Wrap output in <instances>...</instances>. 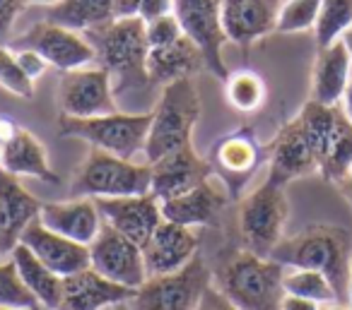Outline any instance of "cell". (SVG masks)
Returning <instances> with one entry per match:
<instances>
[{
    "instance_id": "6da1fadb",
    "label": "cell",
    "mask_w": 352,
    "mask_h": 310,
    "mask_svg": "<svg viewBox=\"0 0 352 310\" xmlns=\"http://www.w3.org/2000/svg\"><path fill=\"white\" fill-rule=\"evenodd\" d=\"M270 257L283 267L321 272L336 289L338 303L350 305L347 303V286L352 274L350 231L331 224H311L304 231L283 238Z\"/></svg>"
},
{
    "instance_id": "7a4b0ae2",
    "label": "cell",
    "mask_w": 352,
    "mask_h": 310,
    "mask_svg": "<svg viewBox=\"0 0 352 310\" xmlns=\"http://www.w3.org/2000/svg\"><path fill=\"white\" fill-rule=\"evenodd\" d=\"M283 276L280 262L241 248L222 257L212 272V286L239 310H280Z\"/></svg>"
},
{
    "instance_id": "3957f363",
    "label": "cell",
    "mask_w": 352,
    "mask_h": 310,
    "mask_svg": "<svg viewBox=\"0 0 352 310\" xmlns=\"http://www.w3.org/2000/svg\"><path fill=\"white\" fill-rule=\"evenodd\" d=\"M97 60L111 75L113 92L121 94L126 89L145 87L150 82L147 75V32L140 17H116L99 29L87 32Z\"/></svg>"
},
{
    "instance_id": "277c9868",
    "label": "cell",
    "mask_w": 352,
    "mask_h": 310,
    "mask_svg": "<svg viewBox=\"0 0 352 310\" xmlns=\"http://www.w3.org/2000/svg\"><path fill=\"white\" fill-rule=\"evenodd\" d=\"M198 118H201V97L193 78L164 84L160 102L152 111V126L142 150L147 164H155L162 156L191 145Z\"/></svg>"
},
{
    "instance_id": "5b68a950",
    "label": "cell",
    "mask_w": 352,
    "mask_h": 310,
    "mask_svg": "<svg viewBox=\"0 0 352 310\" xmlns=\"http://www.w3.org/2000/svg\"><path fill=\"white\" fill-rule=\"evenodd\" d=\"M299 121L316 156L323 180L338 185L352 169V123L340 106H323L309 99L299 111Z\"/></svg>"
},
{
    "instance_id": "8992f818",
    "label": "cell",
    "mask_w": 352,
    "mask_h": 310,
    "mask_svg": "<svg viewBox=\"0 0 352 310\" xmlns=\"http://www.w3.org/2000/svg\"><path fill=\"white\" fill-rule=\"evenodd\" d=\"M152 188V166L135 164L102 150H89L73 176L75 198H133Z\"/></svg>"
},
{
    "instance_id": "52a82bcc",
    "label": "cell",
    "mask_w": 352,
    "mask_h": 310,
    "mask_svg": "<svg viewBox=\"0 0 352 310\" xmlns=\"http://www.w3.org/2000/svg\"><path fill=\"white\" fill-rule=\"evenodd\" d=\"M152 126L150 113H107L94 118H58V132L63 137L85 140L94 150L109 152L121 159H133L145 150L147 132Z\"/></svg>"
},
{
    "instance_id": "ba28073f",
    "label": "cell",
    "mask_w": 352,
    "mask_h": 310,
    "mask_svg": "<svg viewBox=\"0 0 352 310\" xmlns=\"http://www.w3.org/2000/svg\"><path fill=\"white\" fill-rule=\"evenodd\" d=\"M289 217V202L285 188L265 178L263 185L249 193L239 204V233L244 248L261 257H270L283 241Z\"/></svg>"
},
{
    "instance_id": "9c48e42d",
    "label": "cell",
    "mask_w": 352,
    "mask_h": 310,
    "mask_svg": "<svg viewBox=\"0 0 352 310\" xmlns=\"http://www.w3.org/2000/svg\"><path fill=\"white\" fill-rule=\"evenodd\" d=\"M212 281V272L196 255L186 267L171 274L147 276L128 303L131 310H196Z\"/></svg>"
},
{
    "instance_id": "30bf717a",
    "label": "cell",
    "mask_w": 352,
    "mask_h": 310,
    "mask_svg": "<svg viewBox=\"0 0 352 310\" xmlns=\"http://www.w3.org/2000/svg\"><path fill=\"white\" fill-rule=\"evenodd\" d=\"M12 49L36 51L46 63L54 65L60 73L87 68L97 60V51L87 36L63 25H56L51 20L32 25L25 34L12 41Z\"/></svg>"
},
{
    "instance_id": "8fae6325",
    "label": "cell",
    "mask_w": 352,
    "mask_h": 310,
    "mask_svg": "<svg viewBox=\"0 0 352 310\" xmlns=\"http://www.w3.org/2000/svg\"><path fill=\"white\" fill-rule=\"evenodd\" d=\"M174 17L182 25L184 34L203 53L206 68L225 82L230 78V68L222 56L227 36L222 29L220 0H174Z\"/></svg>"
},
{
    "instance_id": "7c38bea8",
    "label": "cell",
    "mask_w": 352,
    "mask_h": 310,
    "mask_svg": "<svg viewBox=\"0 0 352 310\" xmlns=\"http://www.w3.org/2000/svg\"><path fill=\"white\" fill-rule=\"evenodd\" d=\"M58 106L60 116L70 118L116 113L118 108L111 75L102 65H87V68L63 73L58 82Z\"/></svg>"
},
{
    "instance_id": "4fadbf2b",
    "label": "cell",
    "mask_w": 352,
    "mask_h": 310,
    "mask_svg": "<svg viewBox=\"0 0 352 310\" xmlns=\"http://www.w3.org/2000/svg\"><path fill=\"white\" fill-rule=\"evenodd\" d=\"M89 267L107 279L138 291L147 281L145 255L138 243L104 222L102 231L89 243Z\"/></svg>"
},
{
    "instance_id": "5bb4252c",
    "label": "cell",
    "mask_w": 352,
    "mask_h": 310,
    "mask_svg": "<svg viewBox=\"0 0 352 310\" xmlns=\"http://www.w3.org/2000/svg\"><path fill=\"white\" fill-rule=\"evenodd\" d=\"M263 161V147L256 137L254 128L244 126L230 135L220 137L212 147V171H217L230 198H239L241 188L249 183Z\"/></svg>"
},
{
    "instance_id": "9a60e30c",
    "label": "cell",
    "mask_w": 352,
    "mask_h": 310,
    "mask_svg": "<svg viewBox=\"0 0 352 310\" xmlns=\"http://www.w3.org/2000/svg\"><path fill=\"white\" fill-rule=\"evenodd\" d=\"M102 219L118 233L131 238L140 248L147 246L155 228L162 224V204L152 193L133 198H99L94 200Z\"/></svg>"
},
{
    "instance_id": "2e32d148",
    "label": "cell",
    "mask_w": 352,
    "mask_h": 310,
    "mask_svg": "<svg viewBox=\"0 0 352 310\" xmlns=\"http://www.w3.org/2000/svg\"><path fill=\"white\" fill-rule=\"evenodd\" d=\"M268 180L283 185V188L289 180L318 171L316 156H314V150L299 118H292L278 130L275 140L268 147Z\"/></svg>"
},
{
    "instance_id": "e0dca14e",
    "label": "cell",
    "mask_w": 352,
    "mask_h": 310,
    "mask_svg": "<svg viewBox=\"0 0 352 310\" xmlns=\"http://www.w3.org/2000/svg\"><path fill=\"white\" fill-rule=\"evenodd\" d=\"M150 166H152L150 193L160 202H166V200H174L179 195L188 193V190H193L196 185H201L203 180H208L212 176V164L203 159V156H198L193 145L171 152V154L162 156L160 161H155Z\"/></svg>"
},
{
    "instance_id": "ac0fdd59",
    "label": "cell",
    "mask_w": 352,
    "mask_h": 310,
    "mask_svg": "<svg viewBox=\"0 0 352 310\" xmlns=\"http://www.w3.org/2000/svg\"><path fill=\"white\" fill-rule=\"evenodd\" d=\"M198 243L201 241L193 228L162 219L147 246L142 248L147 276L171 274L186 267L198 255Z\"/></svg>"
},
{
    "instance_id": "d6986e66",
    "label": "cell",
    "mask_w": 352,
    "mask_h": 310,
    "mask_svg": "<svg viewBox=\"0 0 352 310\" xmlns=\"http://www.w3.org/2000/svg\"><path fill=\"white\" fill-rule=\"evenodd\" d=\"M280 0H220L222 29L227 41L249 49L275 32Z\"/></svg>"
},
{
    "instance_id": "ffe728a7",
    "label": "cell",
    "mask_w": 352,
    "mask_h": 310,
    "mask_svg": "<svg viewBox=\"0 0 352 310\" xmlns=\"http://www.w3.org/2000/svg\"><path fill=\"white\" fill-rule=\"evenodd\" d=\"M22 246H27L51 272L58 276H70L89 267V246L60 236V233L46 228L39 219L25 228L20 238Z\"/></svg>"
},
{
    "instance_id": "44dd1931",
    "label": "cell",
    "mask_w": 352,
    "mask_h": 310,
    "mask_svg": "<svg viewBox=\"0 0 352 310\" xmlns=\"http://www.w3.org/2000/svg\"><path fill=\"white\" fill-rule=\"evenodd\" d=\"M230 202V193L225 190V183H217V178H208L201 185H196L188 193L179 195L174 200H166L162 204V217L166 222L182 224V226H217L220 212Z\"/></svg>"
},
{
    "instance_id": "7402d4cb",
    "label": "cell",
    "mask_w": 352,
    "mask_h": 310,
    "mask_svg": "<svg viewBox=\"0 0 352 310\" xmlns=\"http://www.w3.org/2000/svg\"><path fill=\"white\" fill-rule=\"evenodd\" d=\"M41 204L20 178L0 169V252L10 255L20 243L25 228L39 219Z\"/></svg>"
},
{
    "instance_id": "603a6c76",
    "label": "cell",
    "mask_w": 352,
    "mask_h": 310,
    "mask_svg": "<svg viewBox=\"0 0 352 310\" xmlns=\"http://www.w3.org/2000/svg\"><path fill=\"white\" fill-rule=\"evenodd\" d=\"M39 222L51 231L60 233L70 241L82 243V246H89L104 226L102 212H99L97 202L92 198L44 202L39 212Z\"/></svg>"
},
{
    "instance_id": "cb8c5ba5",
    "label": "cell",
    "mask_w": 352,
    "mask_h": 310,
    "mask_svg": "<svg viewBox=\"0 0 352 310\" xmlns=\"http://www.w3.org/2000/svg\"><path fill=\"white\" fill-rule=\"evenodd\" d=\"M135 291L107 279L92 267L63 279V305L60 310H107L131 303Z\"/></svg>"
},
{
    "instance_id": "d4e9b609",
    "label": "cell",
    "mask_w": 352,
    "mask_h": 310,
    "mask_svg": "<svg viewBox=\"0 0 352 310\" xmlns=\"http://www.w3.org/2000/svg\"><path fill=\"white\" fill-rule=\"evenodd\" d=\"M352 78V58L345 44H336L318 49L311 70V102L323 106H338L345 97V89Z\"/></svg>"
},
{
    "instance_id": "484cf974",
    "label": "cell",
    "mask_w": 352,
    "mask_h": 310,
    "mask_svg": "<svg viewBox=\"0 0 352 310\" xmlns=\"http://www.w3.org/2000/svg\"><path fill=\"white\" fill-rule=\"evenodd\" d=\"M0 169L12 176H30V178L44 180V183H60V176L51 169L46 147L39 137H34L25 128H12L6 137V147L0 154Z\"/></svg>"
},
{
    "instance_id": "4316f807",
    "label": "cell",
    "mask_w": 352,
    "mask_h": 310,
    "mask_svg": "<svg viewBox=\"0 0 352 310\" xmlns=\"http://www.w3.org/2000/svg\"><path fill=\"white\" fill-rule=\"evenodd\" d=\"M10 260L15 262L22 284L34 296L36 308L60 310V305H63V276L51 272L49 267H46L30 248L22 246V243H17L15 250L10 252Z\"/></svg>"
},
{
    "instance_id": "83f0119b",
    "label": "cell",
    "mask_w": 352,
    "mask_h": 310,
    "mask_svg": "<svg viewBox=\"0 0 352 310\" xmlns=\"http://www.w3.org/2000/svg\"><path fill=\"white\" fill-rule=\"evenodd\" d=\"M203 68H206L203 53L186 34L176 44L164 46V49H150V53H147V75H150V82L157 84L193 78Z\"/></svg>"
},
{
    "instance_id": "f1b7e54d",
    "label": "cell",
    "mask_w": 352,
    "mask_h": 310,
    "mask_svg": "<svg viewBox=\"0 0 352 310\" xmlns=\"http://www.w3.org/2000/svg\"><path fill=\"white\" fill-rule=\"evenodd\" d=\"M46 20L75 32H92L116 20V0H58Z\"/></svg>"
},
{
    "instance_id": "f546056e",
    "label": "cell",
    "mask_w": 352,
    "mask_h": 310,
    "mask_svg": "<svg viewBox=\"0 0 352 310\" xmlns=\"http://www.w3.org/2000/svg\"><path fill=\"white\" fill-rule=\"evenodd\" d=\"M352 27V0H323L318 10L316 25H314V39L316 49L336 44L342 39Z\"/></svg>"
},
{
    "instance_id": "4dcf8cb0",
    "label": "cell",
    "mask_w": 352,
    "mask_h": 310,
    "mask_svg": "<svg viewBox=\"0 0 352 310\" xmlns=\"http://www.w3.org/2000/svg\"><path fill=\"white\" fill-rule=\"evenodd\" d=\"M225 97L232 108L241 113H254L265 102V82L254 70H236L225 80Z\"/></svg>"
},
{
    "instance_id": "1f68e13d",
    "label": "cell",
    "mask_w": 352,
    "mask_h": 310,
    "mask_svg": "<svg viewBox=\"0 0 352 310\" xmlns=\"http://www.w3.org/2000/svg\"><path fill=\"white\" fill-rule=\"evenodd\" d=\"M283 291L287 296H297V298H307L314 303H338V296L333 284L314 270H297L289 267L283 276Z\"/></svg>"
},
{
    "instance_id": "d6a6232c",
    "label": "cell",
    "mask_w": 352,
    "mask_h": 310,
    "mask_svg": "<svg viewBox=\"0 0 352 310\" xmlns=\"http://www.w3.org/2000/svg\"><path fill=\"white\" fill-rule=\"evenodd\" d=\"M321 3L323 0H285L278 10L275 32H280V34H297V32L314 29Z\"/></svg>"
},
{
    "instance_id": "836d02e7",
    "label": "cell",
    "mask_w": 352,
    "mask_h": 310,
    "mask_svg": "<svg viewBox=\"0 0 352 310\" xmlns=\"http://www.w3.org/2000/svg\"><path fill=\"white\" fill-rule=\"evenodd\" d=\"M0 305H12V308L36 310L34 296L22 284L17 267L12 260H0Z\"/></svg>"
},
{
    "instance_id": "e575fe53",
    "label": "cell",
    "mask_w": 352,
    "mask_h": 310,
    "mask_svg": "<svg viewBox=\"0 0 352 310\" xmlns=\"http://www.w3.org/2000/svg\"><path fill=\"white\" fill-rule=\"evenodd\" d=\"M0 87L20 99L34 97V82L22 73L15 51L6 49V46H0Z\"/></svg>"
},
{
    "instance_id": "d590c367",
    "label": "cell",
    "mask_w": 352,
    "mask_h": 310,
    "mask_svg": "<svg viewBox=\"0 0 352 310\" xmlns=\"http://www.w3.org/2000/svg\"><path fill=\"white\" fill-rule=\"evenodd\" d=\"M145 32H147V46L150 49H164V46H171L184 36V29L179 25V20L171 15H164L160 20L145 22Z\"/></svg>"
},
{
    "instance_id": "8d00e7d4",
    "label": "cell",
    "mask_w": 352,
    "mask_h": 310,
    "mask_svg": "<svg viewBox=\"0 0 352 310\" xmlns=\"http://www.w3.org/2000/svg\"><path fill=\"white\" fill-rule=\"evenodd\" d=\"M12 51H15V58H17V63H20L22 73H25L32 82L39 80L41 75L46 73V68H49V63H46L36 51H32V49H12Z\"/></svg>"
},
{
    "instance_id": "74e56055",
    "label": "cell",
    "mask_w": 352,
    "mask_h": 310,
    "mask_svg": "<svg viewBox=\"0 0 352 310\" xmlns=\"http://www.w3.org/2000/svg\"><path fill=\"white\" fill-rule=\"evenodd\" d=\"M174 12V0H142L140 8H138V17L142 22H152L160 20L164 15Z\"/></svg>"
},
{
    "instance_id": "f35d334b",
    "label": "cell",
    "mask_w": 352,
    "mask_h": 310,
    "mask_svg": "<svg viewBox=\"0 0 352 310\" xmlns=\"http://www.w3.org/2000/svg\"><path fill=\"white\" fill-rule=\"evenodd\" d=\"M27 8V0H0V34L10 32L17 15Z\"/></svg>"
},
{
    "instance_id": "ab89813d",
    "label": "cell",
    "mask_w": 352,
    "mask_h": 310,
    "mask_svg": "<svg viewBox=\"0 0 352 310\" xmlns=\"http://www.w3.org/2000/svg\"><path fill=\"white\" fill-rule=\"evenodd\" d=\"M196 310H239V308H236L234 303H230V300H227L225 296H222L220 291L210 284L206 294H203L201 303L196 305Z\"/></svg>"
},
{
    "instance_id": "60d3db41",
    "label": "cell",
    "mask_w": 352,
    "mask_h": 310,
    "mask_svg": "<svg viewBox=\"0 0 352 310\" xmlns=\"http://www.w3.org/2000/svg\"><path fill=\"white\" fill-rule=\"evenodd\" d=\"M280 310H321V305L314 303V300L307 298H297V296H283L280 300Z\"/></svg>"
},
{
    "instance_id": "b9f144b4",
    "label": "cell",
    "mask_w": 352,
    "mask_h": 310,
    "mask_svg": "<svg viewBox=\"0 0 352 310\" xmlns=\"http://www.w3.org/2000/svg\"><path fill=\"white\" fill-rule=\"evenodd\" d=\"M142 0H116V17H135Z\"/></svg>"
},
{
    "instance_id": "7bdbcfd3",
    "label": "cell",
    "mask_w": 352,
    "mask_h": 310,
    "mask_svg": "<svg viewBox=\"0 0 352 310\" xmlns=\"http://www.w3.org/2000/svg\"><path fill=\"white\" fill-rule=\"evenodd\" d=\"M338 190H340V195H342V198H345L347 202L352 204V169L347 171V176H345V178H342L340 183H338Z\"/></svg>"
},
{
    "instance_id": "ee69618b",
    "label": "cell",
    "mask_w": 352,
    "mask_h": 310,
    "mask_svg": "<svg viewBox=\"0 0 352 310\" xmlns=\"http://www.w3.org/2000/svg\"><path fill=\"white\" fill-rule=\"evenodd\" d=\"M342 111H345V116L350 118V123H352V78L345 89V97H342Z\"/></svg>"
},
{
    "instance_id": "f6af8a7d",
    "label": "cell",
    "mask_w": 352,
    "mask_h": 310,
    "mask_svg": "<svg viewBox=\"0 0 352 310\" xmlns=\"http://www.w3.org/2000/svg\"><path fill=\"white\" fill-rule=\"evenodd\" d=\"M12 123L10 121H6V118H0V154H3V147H6V137L12 132Z\"/></svg>"
},
{
    "instance_id": "bcb514c9",
    "label": "cell",
    "mask_w": 352,
    "mask_h": 310,
    "mask_svg": "<svg viewBox=\"0 0 352 310\" xmlns=\"http://www.w3.org/2000/svg\"><path fill=\"white\" fill-rule=\"evenodd\" d=\"M342 44H345V49H347V53H350V58H352V27L350 29L345 32V34H342Z\"/></svg>"
},
{
    "instance_id": "7dc6e473",
    "label": "cell",
    "mask_w": 352,
    "mask_h": 310,
    "mask_svg": "<svg viewBox=\"0 0 352 310\" xmlns=\"http://www.w3.org/2000/svg\"><path fill=\"white\" fill-rule=\"evenodd\" d=\"M58 0H27V5H41V8H54Z\"/></svg>"
},
{
    "instance_id": "c3c4849f",
    "label": "cell",
    "mask_w": 352,
    "mask_h": 310,
    "mask_svg": "<svg viewBox=\"0 0 352 310\" xmlns=\"http://www.w3.org/2000/svg\"><path fill=\"white\" fill-rule=\"evenodd\" d=\"M321 310H352V305H340V303H336V305H328V308H321Z\"/></svg>"
},
{
    "instance_id": "681fc988",
    "label": "cell",
    "mask_w": 352,
    "mask_h": 310,
    "mask_svg": "<svg viewBox=\"0 0 352 310\" xmlns=\"http://www.w3.org/2000/svg\"><path fill=\"white\" fill-rule=\"evenodd\" d=\"M347 303L352 305V274H350V286H347Z\"/></svg>"
},
{
    "instance_id": "f907efd6",
    "label": "cell",
    "mask_w": 352,
    "mask_h": 310,
    "mask_svg": "<svg viewBox=\"0 0 352 310\" xmlns=\"http://www.w3.org/2000/svg\"><path fill=\"white\" fill-rule=\"evenodd\" d=\"M111 310H131V308H128V303H121V305H113Z\"/></svg>"
},
{
    "instance_id": "816d5d0a",
    "label": "cell",
    "mask_w": 352,
    "mask_h": 310,
    "mask_svg": "<svg viewBox=\"0 0 352 310\" xmlns=\"http://www.w3.org/2000/svg\"><path fill=\"white\" fill-rule=\"evenodd\" d=\"M0 310H27V308H12V305H0Z\"/></svg>"
},
{
    "instance_id": "f5cc1de1",
    "label": "cell",
    "mask_w": 352,
    "mask_h": 310,
    "mask_svg": "<svg viewBox=\"0 0 352 310\" xmlns=\"http://www.w3.org/2000/svg\"><path fill=\"white\" fill-rule=\"evenodd\" d=\"M0 257H3V252H0Z\"/></svg>"
},
{
    "instance_id": "db71d44e",
    "label": "cell",
    "mask_w": 352,
    "mask_h": 310,
    "mask_svg": "<svg viewBox=\"0 0 352 310\" xmlns=\"http://www.w3.org/2000/svg\"><path fill=\"white\" fill-rule=\"evenodd\" d=\"M36 310H39V308H36Z\"/></svg>"
}]
</instances>
